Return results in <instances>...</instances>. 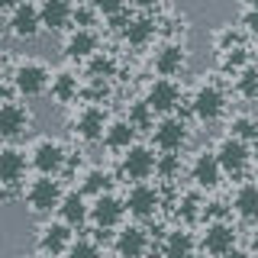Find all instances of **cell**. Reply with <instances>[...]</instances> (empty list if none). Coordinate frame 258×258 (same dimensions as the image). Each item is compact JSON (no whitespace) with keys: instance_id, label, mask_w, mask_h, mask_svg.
I'll list each match as a JSON object with an SVG mask.
<instances>
[{"instance_id":"cell-21","label":"cell","mask_w":258,"mask_h":258,"mask_svg":"<svg viewBox=\"0 0 258 258\" xmlns=\"http://www.w3.org/2000/svg\"><path fill=\"white\" fill-rule=\"evenodd\" d=\"M81 87H84V81H81L71 68H61V71H55V75L48 78V91L45 94H52V100L58 103V107H71V103L81 100Z\"/></svg>"},{"instance_id":"cell-10","label":"cell","mask_w":258,"mask_h":258,"mask_svg":"<svg viewBox=\"0 0 258 258\" xmlns=\"http://www.w3.org/2000/svg\"><path fill=\"white\" fill-rule=\"evenodd\" d=\"M123 216H126V210H123V197H116L113 190L100 194V197H94L91 204H87V223H94V229H100V232L119 229Z\"/></svg>"},{"instance_id":"cell-23","label":"cell","mask_w":258,"mask_h":258,"mask_svg":"<svg viewBox=\"0 0 258 258\" xmlns=\"http://www.w3.org/2000/svg\"><path fill=\"white\" fill-rule=\"evenodd\" d=\"M87 204L91 200L84 197L81 190H64L58 207H55V213H58V220L64 226H71V229H84L87 226Z\"/></svg>"},{"instance_id":"cell-28","label":"cell","mask_w":258,"mask_h":258,"mask_svg":"<svg viewBox=\"0 0 258 258\" xmlns=\"http://www.w3.org/2000/svg\"><path fill=\"white\" fill-rule=\"evenodd\" d=\"M119 71V61L113 52H103V48H97V52L91 55V58L84 61V75L87 81H113Z\"/></svg>"},{"instance_id":"cell-36","label":"cell","mask_w":258,"mask_h":258,"mask_svg":"<svg viewBox=\"0 0 258 258\" xmlns=\"http://www.w3.org/2000/svg\"><path fill=\"white\" fill-rule=\"evenodd\" d=\"M248 45V36L236 26H226L223 32H216V52H229V48H242Z\"/></svg>"},{"instance_id":"cell-20","label":"cell","mask_w":258,"mask_h":258,"mask_svg":"<svg viewBox=\"0 0 258 258\" xmlns=\"http://www.w3.org/2000/svg\"><path fill=\"white\" fill-rule=\"evenodd\" d=\"M26 152L16 149V145H0V187H13L23 190V181H26Z\"/></svg>"},{"instance_id":"cell-39","label":"cell","mask_w":258,"mask_h":258,"mask_svg":"<svg viewBox=\"0 0 258 258\" xmlns=\"http://www.w3.org/2000/svg\"><path fill=\"white\" fill-rule=\"evenodd\" d=\"M220 258H252V252H248V248H239V245H236V248H229V252H223Z\"/></svg>"},{"instance_id":"cell-27","label":"cell","mask_w":258,"mask_h":258,"mask_svg":"<svg viewBox=\"0 0 258 258\" xmlns=\"http://www.w3.org/2000/svg\"><path fill=\"white\" fill-rule=\"evenodd\" d=\"M136 129L126 123V119H107V129H103L100 142L107 145V152H113V155H119V152H126L129 145L136 142Z\"/></svg>"},{"instance_id":"cell-18","label":"cell","mask_w":258,"mask_h":258,"mask_svg":"<svg viewBox=\"0 0 258 258\" xmlns=\"http://www.w3.org/2000/svg\"><path fill=\"white\" fill-rule=\"evenodd\" d=\"M187 177L194 181V187H197V190H216V187H220L223 171H220V165H216L213 149H204V152H197V155L190 158Z\"/></svg>"},{"instance_id":"cell-25","label":"cell","mask_w":258,"mask_h":258,"mask_svg":"<svg viewBox=\"0 0 258 258\" xmlns=\"http://www.w3.org/2000/svg\"><path fill=\"white\" fill-rule=\"evenodd\" d=\"M158 252H161L158 258H184V255L197 252V239H194V232L187 226H174V229H168L161 236Z\"/></svg>"},{"instance_id":"cell-38","label":"cell","mask_w":258,"mask_h":258,"mask_svg":"<svg viewBox=\"0 0 258 258\" xmlns=\"http://www.w3.org/2000/svg\"><path fill=\"white\" fill-rule=\"evenodd\" d=\"M239 26H242V32H245V36H255V29H258V13H255V7H245V10H242Z\"/></svg>"},{"instance_id":"cell-29","label":"cell","mask_w":258,"mask_h":258,"mask_svg":"<svg viewBox=\"0 0 258 258\" xmlns=\"http://www.w3.org/2000/svg\"><path fill=\"white\" fill-rule=\"evenodd\" d=\"M84 197H100V194L113 190V174L107 171V168H87L84 174H81V187H78Z\"/></svg>"},{"instance_id":"cell-19","label":"cell","mask_w":258,"mask_h":258,"mask_svg":"<svg viewBox=\"0 0 258 258\" xmlns=\"http://www.w3.org/2000/svg\"><path fill=\"white\" fill-rule=\"evenodd\" d=\"M71 239H75V229L71 226H64L61 220H48L39 226V236H36V245L42 255H52V258H61V252L71 245Z\"/></svg>"},{"instance_id":"cell-26","label":"cell","mask_w":258,"mask_h":258,"mask_svg":"<svg viewBox=\"0 0 258 258\" xmlns=\"http://www.w3.org/2000/svg\"><path fill=\"white\" fill-rule=\"evenodd\" d=\"M155 32H158L155 16H136V13H133L119 36H123V42H126V45H133V48H145V45L155 42Z\"/></svg>"},{"instance_id":"cell-31","label":"cell","mask_w":258,"mask_h":258,"mask_svg":"<svg viewBox=\"0 0 258 258\" xmlns=\"http://www.w3.org/2000/svg\"><path fill=\"white\" fill-rule=\"evenodd\" d=\"M123 119L136 129V133H149V129L155 126L158 116L149 110V103H145V100H133V103L126 107V116H123Z\"/></svg>"},{"instance_id":"cell-17","label":"cell","mask_w":258,"mask_h":258,"mask_svg":"<svg viewBox=\"0 0 258 258\" xmlns=\"http://www.w3.org/2000/svg\"><path fill=\"white\" fill-rule=\"evenodd\" d=\"M7 29H10L13 39H23V42H32V39L42 32V23H39L36 4L32 0H23L16 4L10 13H7Z\"/></svg>"},{"instance_id":"cell-45","label":"cell","mask_w":258,"mask_h":258,"mask_svg":"<svg viewBox=\"0 0 258 258\" xmlns=\"http://www.w3.org/2000/svg\"><path fill=\"white\" fill-rule=\"evenodd\" d=\"M152 258H155V255H152Z\"/></svg>"},{"instance_id":"cell-6","label":"cell","mask_w":258,"mask_h":258,"mask_svg":"<svg viewBox=\"0 0 258 258\" xmlns=\"http://www.w3.org/2000/svg\"><path fill=\"white\" fill-rule=\"evenodd\" d=\"M149 133H152V149H158V152H181L184 145H187V139H190L187 119L177 116V113L158 116Z\"/></svg>"},{"instance_id":"cell-24","label":"cell","mask_w":258,"mask_h":258,"mask_svg":"<svg viewBox=\"0 0 258 258\" xmlns=\"http://www.w3.org/2000/svg\"><path fill=\"white\" fill-rule=\"evenodd\" d=\"M232 213L239 216L245 226H252L255 220H258V187H255V181L252 177H242L239 181V187H236V194H232Z\"/></svg>"},{"instance_id":"cell-43","label":"cell","mask_w":258,"mask_h":258,"mask_svg":"<svg viewBox=\"0 0 258 258\" xmlns=\"http://www.w3.org/2000/svg\"><path fill=\"white\" fill-rule=\"evenodd\" d=\"M36 258H52V255H42V252H39V255H36Z\"/></svg>"},{"instance_id":"cell-32","label":"cell","mask_w":258,"mask_h":258,"mask_svg":"<svg viewBox=\"0 0 258 258\" xmlns=\"http://www.w3.org/2000/svg\"><path fill=\"white\" fill-rule=\"evenodd\" d=\"M226 136H232V139L252 145L258 139V119L252 116V113H236V116L229 119V133H226Z\"/></svg>"},{"instance_id":"cell-40","label":"cell","mask_w":258,"mask_h":258,"mask_svg":"<svg viewBox=\"0 0 258 258\" xmlns=\"http://www.w3.org/2000/svg\"><path fill=\"white\" fill-rule=\"evenodd\" d=\"M10 100H13V87L0 81V107H4V103H10Z\"/></svg>"},{"instance_id":"cell-11","label":"cell","mask_w":258,"mask_h":258,"mask_svg":"<svg viewBox=\"0 0 258 258\" xmlns=\"http://www.w3.org/2000/svg\"><path fill=\"white\" fill-rule=\"evenodd\" d=\"M239 245V229L232 220H210L204 226V236H200V252L210 258H220L223 252Z\"/></svg>"},{"instance_id":"cell-3","label":"cell","mask_w":258,"mask_h":258,"mask_svg":"<svg viewBox=\"0 0 258 258\" xmlns=\"http://www.w3.org/2000/svg\"><path fill=\"white\" fill-rule=\"evenodd\" d=\"M61 181L58 177H48V174H39L29 181V187H23V200H26L29 213L36 216H52L55 207L61 200Z\"/></svg>"},{"instance_id":"cell-16","label":"cell","mask_w":258,"mask_h":258,"mask_svg":"<svg viewBox=\"0 0 258 258\" xmlns=\"http://www.w3.org/2000/svg\"><path fill=\"white\" fill-rule=\"evenodd\" d=\"M152 68H155L158 78H177L187 68V48L181 42H174V39L158 42L155 52H152Z\"/></svg>"},{"instance_id":"cell-41","label":"cell","mask_w":258,"mask_h":258,"mask_svg":"<svg viewBox=\"0 0 258 258\" xmlns=\"http://www.w3.org/2000/svg\"><path fill=\"white\" fill-rule=\"evenodd\" d=\"M16 4H23V0H0V13H10Z\"/></svg>"},{"instance_id":"cell-30","label":"cell","mask_w":258,"mask_h":258,"mask_svg":"<svg viewBox=\"0 0 258 258\" xmlns=\"http://www.w3.org/2000/svg\"><path fill=\"white\" fill-rule=\"evenodd\" d=\"M232 91H236V97H242V100H248V103L258 97V68L252 61L232 75Z\"/></svg>"},{"instance_id":"cell-22","label":"cell","mask_w":258,"mask_h":258,"mask_svg":"<svg viewBox=\"0 0 258 258\" xmlns=\"http://www.w3.org/2000/svg\"><path fill=\"white\" fill-rule=\"evenodd\" d=\"M29 123H32V113L23 107V103L10 100V103L0 107V139H4V142L20 139V136L29 129Z\"/></svg>"},{"instance_id":"cell-7","label":"cell","mask_w":258,"mask_h":258,"mask_svg":"<svg viewBox=\"0 0 258 258\" xmlns=\"http://www.w3.org/2000/svg\"><path fill=\"white\" fill-rule=\"evenodd\" d=\"M29 165L36 168L39 174H48V177H58L64 171V165H68V149L58 142V139H52V136H42V139H36L32 142V149H29Z\"/></svg>"},{"instance_id":"cell-35","label":"cell","mask_w":258,"mask_h":258,"mask_svg":"<svg viewBox=\"0 0 258 258\" xmlns=\"http://www.w3.org/2000/svg\"><path fill=\"white\" fill-rule=\"evenodd\" d=\"M200 207H204V197H200V194H181V197H177V220H184V223L200 220Z\"/></svg>"},{"instance_id":"cell-33","label":"cell","mask_w":258,"mask_h":258,"mask_svg":"<svg viewBox=\"0 0 258 258\" xmlns=\"http://www.w3.org/2000/svg\"><path fill=\"white\" fill-rule=\"evenodd\" d=\"M184 171V165H181V155L177 152H161V155H155V177L158 181H165V184H171L177 181Z\"/></svg>"},{"instance_id":"cell-42","label":"cell","mask_w":258,"mask_h":258,"mask_svg":"<svg viewBox=\"0 0 258 258\" xmlns=\"http://www.w3.org/2000/svg\"><path fill=\"white\" fill-rule=\"evenodd\" d=\"M184 258H207L204 252H190V255H184Z\"/></svg>"},{"instance_id":"cell-2","label":"cell","mask_w":258,"mask_h":258,"mask_svg":"<svg viewBox=\"0 0 258 258\" xmlns=\"http://www.w3.org/2000/svg\"><path fill=\"white\" fill-rule=\"evenodd\" d=\"M161 204H165V194H161L158 184H149V181H139L126 190L123 197V210L133 216L136 223H149L161 213Z\"/></svg>"},{"instance_id":"cell-44","label":"cell","mask_w":258,"mask_h":258,"mask_svg":"<svg viewBox=\"0 0 258 258\" xmlns=\"http://www.w3.org/2000/svg\"><path fill=\"white\" fill-rule=\"evenodd\" d=\"M113 258H119V255H113Z\"/></svg>"},{"instance_id":"cell-1","label":"cell","mask_w":258,"mask_h":258,"mask_svg":"<svg viewBox=\"0 0 258 258\" xmlns=\"http://www.w3.org/2000/svg\"><path fill=\"white\" fill-rule=\"evenodd\" d=\"M48 78H52V71H48L45 61L23 58L10 75V87H13V94L26 97V100H36V97H42L48 91Z\"/></svg>"},{"instance_id":"cell-14","label":"cell","mask_w":258,"mask_h":258,"mask_svg":"<svg viewBox=\"0 0 258 258\" xmlns=\"http://www.w3.org/2000/svg\"><path fill=\"white\" fill-rule=\"evenodd\" d=\"M100 48V32L94 26H71L61 39V52L68 61H87Z\"/></svg>"},{"instance_id":"cell-4","label":"cell","mask_w":258,"mask_h":258,"mask_svg":"<svg viewBox=\"0 0 258 258\" xmlns=\"http://www.w3.org/2000/svg\"><path fill=\"white\" fill-rule=\"evenodd\" d=\"M213 155H216V165H220L223 177H245L248 168H252V145L232 139V136H223L216 142Z\"/></svg>"},{"instance_id":"cell-5","label":"cell","mask_w":258,"mask_h":258,"mask_svg":"<svg viewBox=\"0 0 258 258\" xmlns=\"http://www.w3.org/2000/svg\"><path fill=\"white\" fill-rule=\"evenodd\" d=\"M226 107H229V97H226V91L216 81H204L190 97V113L200 123H216V119H223Z\"/></svg>"},{"instance_id":"cell-15","label":"cell","mask_w":258,"mask_h":258,"mask_svg":"<svg viewBox=\"0 0 258 258\" xmlns=\"http://www.w3.org/2000/svg\"><path fill=\"white\" fill-rule=\"evenodd\" d=\"M75 0H36V13L42 29L48 32H68L75 26Z\"/></svg>"},{"instance_id":"cell-12","label":"cell","mask_w":258,"mask_h":258,"mask_svg":"<svg viewBox=\"0 0 258 258\" xmlns=\"http://www.w3.org/2000/svg\"><path fill=\"white\" fill-rule=\"evenodd\" d=\"M107 107H100V103H84V107L78 110V116L71 119V136L81 142H100L103 129H107Z\"/></svg>"},{"instance_id":"cell-37","label":"cell","mask_w":258,"mask_h":258,"mask_svg":"<svg viewBox=\"0 0 258 258\" xmlns=\"http://www.w3.org/2000/svg\"><path fill=\"white\" fill-rule=\"evenodd\" d=\"M87 4H91V7H94V13H97V16H103V20H110V16H116V13L129 10V0H87Z\"/></svg>"},{"instance_id":"cell-13","label":"cell","mask_w":258,"mask_h":258,"mask_svg":"<svg viewBox=\"0 0 258 258\" xmlns=\"http://www.w3.org/2000/svg\"><path fill=\"white\" fill-rule=\"evenodd\" d=\"M113 248H116L119 258H149V248H152V236L142 223H129V226H119L116 236H113Z\"/></svg>"},{"instance_id":"cell-9","label":"cell","mask_w":258,"mask_h":258,"mask_svg":"<svg viewBox=\"0 0 258 258\" xmlns=\"http://www.w3.org/2000/svg\"><path fill=\"white\" fill-rule=\"evenodd\" d=\"M119 174L133 184L155 177V149L142 145V142H133L126 152H119Z\"/></svg>"},{"instance_id":"cell-8","label":"cell","mask_w":258,"mask_h":258,"mask_svg":"<svg viewBox=\"0 0 258 258\" xmlns=\"http://www.w3.org/2000/svg\"><path fill=\"white\" fill-rule=\"evenodd\" d=\"M145 103L155 116H168V113H177L184 100V87L177 84V78H155L145 84Z\"/></svg>"},{"instance_id":"cell-34","label":"cell","mask_w":258,"mask_h":258,"mask_svg":"<svg viewBox=\"0 0 258 258\" xmlns=\"http://www.w3.org/2000/svg\"><path fill=\"white\" fill-rule=\"evenodd\" d=\"M61 258H103V252H100V245H97V239L78 236V239H71V245L61 252Z\"/></svg>"}]
</instances>
